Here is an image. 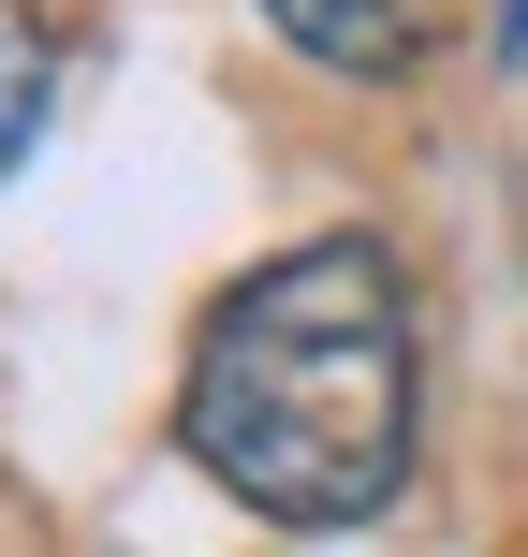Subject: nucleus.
Returning <instances> with one entry per match:
<instances>
[{
  "label": "nucleus",
  "mask_w": 528,
  "mask_h": 557,
  "mask_svg": "<svg viewBox=\"0 0 528 557\" xmlns=\"http://www.w3.org/2000/svg\"><path fill=\"white\" fill-rule=\"evenodd\" d=\"M426 425V337L412 278L367 235L279 250L250 294H221L192 382H176V441L221 499H250L265 529H367L412 484Z\"/></svg>",
  "instance_id": "nucleus-1"
},
{
  "label": "nucleus",
  "mask_w": 528,
  "mask_h": 557,
  "mask_svg": "<svg viewBox=\"0 0 528 557\" xmlns=\"http://www.w3.org/2000/svg\"><path fill=\"white\" fill-rule=\"evenodd\" d=\"M265 15H279V45L323 59V74H396V59H412V15H396V0H265Z\"/></svg>",
  "instance_id": "nucleus-2"
},
{
  "label": "nucleus",
  "mask_w": 528,
  "mask_h": 557,
  "mask_svg": "<svg viewBox=\"0 0 528 557\" xmlns=\"http://www.w3.org/2000/svg\"><path fill=\"white\" fill-rule=\"evenodd\" d=\"M45 88H59V45L29 0H0V176L29 162V133H45Z\"/></svg>",
  "instance_id": "nucleus-3"
}]
</instances>
